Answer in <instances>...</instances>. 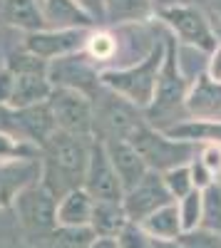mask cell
<instances>
[{
    "mask_svg": "<svg viewBox=\"0 0 221 248\" xmlns=\"http://www.w3.org/2000/svg\"><path fill=\"white\" fill-rule=\"evenodd\" d=\"M162 17L167 25H172V30L184 43H189L194 47H202V50H216V37L199 10H194L189 5H174V8L162 10Z\"/></svg>",
    "mask_w": 221,
    "mask_h": 248,
    "instance_id": "cell-10",
    "label": "cell"
},
{
    "mask_svg": "<svg viewBox=\"0 0 221 248\" xmlns=\"http://www.w3.org/2000/svg\"><path fill=\"white\" fill-rule=\"evenodd\" d=\"M90 43L87 28H72V30H40V32H28L25 37V50L43 57V60H57L67 57L77 50H82Z\"/></svg>",
    "mask_w": 221,
    "mask_h": 248,
    "instance_id": "cell-9",
    "label": "cell"
},
{
    "mask_svg": "<svg viewBox=\"0 0 221 248\" xmlns=\"http://www.w3.org/2000/svg\"><path fill=\"white\" fill-rule=\"evenodd\" d=\"M97 119L110 132V139H125V141H129L132 134L144 124V119L134 112V105L119 97H110L107 102H102Z\"/></svg>",
    "mask_w": 221,
    "mask_h": 248,
    "instance_id": "cell-13",
    "label": "cell"
},
{
    "mask_svg": "<svg viewBox=\"0 0 221 248\" xmlns=\"http://www.w3.org/2000/svg\"><path fill=\"white\" fill-rule=\"evenodd\" d=\"M92 141L85 137H75L67 132H55L43 144V174L40 184L60 201L70 191H77L85 186V174L90 164Z\"/></svg>",
    "mask_w": 221,
    "mask_h": 248,
    "instance_id": "cell-1",
    "label": "cell"
},
{
    "mask_svg": "<svg viewBox=\"0 0 221 248\" xmlns=\"http://www.w3.org/2000/svg\"><path fill=\"white\" fill-rule=\"evenodd\" d=\"M90 55L97 57V60H107L117 52V43H114V37L105 35V32H97V35H90Z\"/></svg>",
    "mask_w": 221,
    "mask_h": 248,
    "instance_id": "cell-33",
    "label": "cell"
},
{
    "mask_svg": "<svg viewBox=\"0 0 221 248\" xmlns=\"http://www.w3.org/2000/svg\"><path fill=\"white\" fill-rule=\"evenodd\" d=\"M43 174V167L37 161H15V164H0V209L13 206L15 196L35 184Z\"/></svg>",
    "mask_w": 221,
    "mask_h": 248,
    "instance_id": "cell-14",
    "label": "cell"
},
{
    "mask_svg": "<svg viewBox=\"0 0 221 248\" xmlns=\"http://www.w3.org/2000/svg\"><path fill=\"white\" fill-rule=\"evenodd\" d=\"M95 231L90 229H67V226H57V229L43 238H37V248H90L95 241Z\"/></svg>",
    "mask_w": 221,
    "mask_h": 248,
    "instance_id": "cell-23",
    "label": "cell"
},
{
    "mask_svg": "<svg viewBox=\"0 0 221 248\" xmlns=\"http://www.w3.org/2000/svg\"><path fill=\"white\" fill-rule=\"evenodd\" d=\"M43 15L52 30H72V28H90V13L77 0H43Z\"/></svg>",
    "mask_w": 221,
    "mask_h": 248,
    "instance_id": "cell-16",
    "label": "cell"
},
{
    "mask_svg": "<svg viewBox=\"0 0 221 248\" xmlns=\"http://www.w3.org/2000/svg\"><path fill=\"white\" fill-rule=\"evenodd\" d=\"M3 17L10 25L28 30V32H40L50 30L43 10L37 8L35 0H3Z\"/></svg>",
    "mask_w": 221,
    "mask_h": 248,
    "instance_id": "cell-21",
    "label": "cell"
},
{
    "mask_svg": "<svg viewBox=\"0 0 221 248\" xmlns=\"http://www.w3.org/2000/svg\"><path fill=\"white\" fill-rule=\"evenodd\" d=\"M191 179H194V186H196L199 191L209 189V186H211V171L206 169V164H204L202 159H196V161L191 164Z\"/></svg>",
    "mask_w": 221,
    "mask_h": 248,
    "instance_id": "cell-35",
    "label": "cell"
},
{
    "mask_svg": "<svg viewBox=\"0 0 221 248\" xmlns=\"http://www.w3.org/2000/svg\"><path fill=\"white\" fill-rule=\"evenodd\" d=\"M167 137L179 141H214L221 144V122L216 119H189V122H176L174 127L164 129Z\"/></svg>",
    "mask_w": 221,
    "mask_h": 248,
    "instance_id": "cell-22",
    "label": "cell"
},
{
    "mask_svg": "<svg viewBox=\"0 0 221 248\" xmlns=\"http://www.w3.org/2000/svg\"><path fill=\"white\" fill-rule=\"evenodd\" d=\"M95 199L85 191L77 189L70 191L57 201V226H67V229H87L92 221Z\"/></svg>",
    "mask_w": 221,
    "mask_h": 248,
    "instance_id": "cell-17",
    "label": "cell"
},
{
    "mask_svg": "<svg viewBox=\"0 0 221 248\" xmlns=\"http://www.w3.org/2000/svg\"><path fill=\"white\" fill-rule=\"evenodd\" d=\"M202 161L206 164V169L214 174V171H221V147H209L206 152H204V156H202Z\"/></svg>",
    "mask_w": 221,
    "mask_h": 248,
    "instance_id": "cell-36",
    "label": "cell"
},
{
    "mask_svg": "<svg viewBox=\"0 0 221 248\" xmlns=\"http://www.w3.org/2000/svg\"><path fill=\"white\" fill-rule=\"evenodd\" d=\"M90 248H119V246H117V238H95Z\"/></svg>",
    "mask_w": 221,
    "mask_h": 248,
    "instance_id": "cell-38",
    "label": "cell"
},
{
    "mask_svg": "<svg viewBox=\"0 0 221 248\" xmlns=\"http://www.w3.org/2000/svg\"><path fill=\"white\" fill-rule=\"evenodd\" d=\"M152 248H182V243L169 241V238H157V241H152Z\"/></svg>",
    "mask_w": 221,
    "mask_h": 248,
    "instance_id": "cell-39",
    "label": "cell"
},
{
    "mask_svg": "<svg viewBox=\"0 0 221 248\" xmlns=\"http://www.w3.org/2000/svg\"><path fill=\"white\" fill-rule=\"evenodd\" d=\"M43 156V149L32 141L17 139L8 132H0V164H15V161H37Z\"/></svg>",
    "mask_w": 221,
    "mask_h": 248,
    "instance_id": "cell-24",
    "label": "cell"
},
{
    "mask_svg": "<svg viewBox=\"0 0 221 248\" xmlns=\"http://www.w3.org/2000/svg\"><path fill=\"white\" fill-rule=\"evenodd\" d=\"M13 209L17 214L20 226L30 236L43 238L57 229V199L40 181L30 184L15 196Z\"/></svg>",
    "mask_w": 221,
    "mask_h": 248,
    "instance_id": "cell-4",
    "label": "cell"
},
{
    "mask_svg": "<svg viewBox=\"0 0 221 248\" xmlns=\"http://www.w3.org/2000/svg\"><path fill=\"white\" fill-rule=\"evenodd\" d=\"M117 246L119 248H152V238L147 236L144 229H139L137 223H127L125 231L117 236Z\"/></svg>",
    "mask_w": 221,
    "mask_h": 248,
    "instance_id": "cell-31",
    "label": "cell"
},
{
    "mask_svg": "<svg viewBox=\"0 0 221 248\" xmlns=\"http://www.w3.org/2000/svg\"><path fill=\"white\" fill-rule=\"evenodd\" d=\"M164 184L172 196L176 199H184L194 191V179H191V169L189 167H176L172 171L164 174Z\"/></svg>",
    "mask_w": 221,
    "mask_h": 248,
    "instance_id": "cell-30",
    "label": "cell"
},
{
    "mask_svg": "<svg viewBox=\"0 0 221 248\" xmlns=\"http://www.w3.org/2000/svg\"><path fill=\"white\" fill-rule=\"evenodd\" d=\"M172 194L164 184V176H159L157 171H149L142 181H139L134 189H129L122 199V206L127 211V218L132 223H139V221H147L154 211L164 209V206L172 203Z\"/></svg>",
    "mask_w": 221,
    "mask_h": 248,
    "instance_id": "cell-8",
    "label": "cell"
},
{
    "mask_svg": "<svg viewBox=\"0 0 221 248\" xmlns=\"http://www.w3.org/2000/svg\"><path fill=\"white\" fill-rule=\"evenodd\" d=\"M179 243H182V248H221V236L202 229L179 236Z\"/></svg>",
    "mask_w": 221,
    "mask_h": 248,
    "instance_id": "cell-32",
    "label": "cell"
},
{
    "mask_svg": "<svg viewBox=\"0 0 221 248\" xmlns=\"http://www.w3.org/2000/svg\"><path fill=\"white\" fill-rule=\"evenodd\" d=\"M164 55L162 50H152L144 62L132 65L127 70H110L102 72L99 82L105 87H110L114 94L125 97L129 105L134 107H149L154 102V92H157V82H159V70H162Z\"/></svg>",
    "mask_w": 221,
    "mask_h": 248,
    "instance_id": "cell-2",
    "label": "cell"
},
{
    "mask_svg": "<svg viewBox=\"0 0 221 248\" xmlns=\"http://www.w3.org/2000/svg\"><path fill=\"white\" fill-rule=\"evenodd\" d=\"M82 189L95 199V201H122L125 189L119 184V176L112 167V159L107 154L105 141H92L90 152V164L85 174V186Z\"/></svg>",
    "mask_w": 221,
    "mask_h": 248,
    "instance_id": "cell-7",
    "label": "cell"
},
{
    "mask_svg": "<svg viewBox=\"0 0 221 248\" xmlns=\"http://www.w3.org/2000/svg\"><path fill=\"white\" fill-rule=\"evenodd\" d=\"M52 90L55 87L47 79V75H17L10 107L13 109H25V107H32V105H43V102L50 99Z\"/></svg>",
    "mask_w": 221,
    "mask_h": 248,
    "instance_id": "cell-19",
    "label": "cell"
},
{
    "mask_svg": "<svg viewBox=\"0 0 221 248\" xmlns=\"http://www.w3.org/2000/svg\"><path fill=\"white\" fill-rule=\"evenodd\" d=\"M202 211H204V194L194 189L189 196L182 199V206H179V218H182V231L189 233L196 229V223L202 221Z\"/></svg>",
    "mask_w": 221,
    "mask_h": 248,
    "instance_id": "cell-29",
    "label": "cell"
},
{
    "mask_svg": "<svg viewBox=\"0 0 221 248\" xmlns=\"http://www.w3.org/2000/svg\"><path fill=\"white\" fill-rule=\"evenodd\" d=\"M17 112V127H20V137L25 141H32L43 149V144L57 132L55 124V114L50 109V102L43 105H32L25 109H15Z\"/></svg>",
    "mask_w": 221,
    "mask_h": 248,
    "instance_id": "cell-15",
    "label": "cell"
},
{
    "mask_svg": "<svg viewBox=\"0 0 221 248\" xmlns=\"http://www.w3.org/2000/svg\"><path fill=\"white\" fill-rule=\"evenodd\" d=\"M187 109L202 119H211L221 114V82H214L211 77H199L191 94L187 97Z\"/></svg>",
    "mask_w": 221,
    "mask_h": 248,
    "instance_id": "cell-20",
    "label": "cell"
},
{
    "mask_svg": "<svg viewBox=\"0 0 221 248\" xmlns=\"http://www.w3.org/2000/svg\"><path fill=\"white\" fill-rule=\"evenodd\" d=\"M47 79L52 82V87H65L82 94H90L99 82L90 62L85 57H75V55L57 57L47 70Z\"/></svg>",
    "mask_w": 221,
    "mask_h": 248,
    "instance_id": "cell-11",
    "label": "cell"
},
{
    "mask_svg": "<svg viewBox=\"0 0 221 248\" xmlns=\"http://www.w3.org/2000/svg\"><path fill=\"white\" fill-rule=\"evenodd\" d=\"M47 102H50V109L55 114V124L60 132L90 139L92 127H95V109L87 94L55 87Z\"/></svg>",
    "mask_w": 221,
    "mask_h": 248,
    "instance_id": "cell-5",
    "label": "cell"
},
{
    "mask_svg": "<svg viewBox=\"0 0 221 248\" xmlns=\"http://www.w3.org/2000/svg\"><path fill=\"white\" fill-rule=\"evenodd\" d=\"M105 147H107V154L112 159V167H114V171L119 176V184H122L125 194L129 189H134V186L149 174L147 161L142 159V154H139L129 141H125V139H110V141H105Z\"/></svg>",
    "mask_w": 221,
    "mask_h": 248,
    "instance_id": "cell-12",
    "label": "cell"
},
{
    "mask_svg": "<svg viewBox=\"0 0 221 248\" xmlns=\"http://www.w3.org/2000/svg\"><path fill=\"white\" fill-rule=\"evenodd\" d=\"M5 67H8L15 77H17V75H47V70H50L47 60L37 57V55H32V52H28V50L10 55Z\"/></svg>",
    "mask_w": 221,
    "mask_h": 248,
    "instance_id": "cell-27",
    "label": "cell"
},
{
    "mask_svg": "<svg viewBox=\"0 0 221 248\" xmlns=\"http://www.w3.org/2000/svg\"><path fill=\"white\" fill-rule=\"evenodd\" d=\"M129 144L142 154L149 171H164V174L176 169V167H184V164L194 156V152H196V147L191 141L172 139V137H167L162 132L152 129L147 122L132 134Z\"/></svg>",
    "mask_w": 221,
    "mask_h": 248,
    "instance_id": "cell-3",
    "label": "cell"
},
{
    "mask_svg": "<svg viewBox=\"0 0 221 248\" xmlns=\"http://www.w3.org/2000/svg\"><path fill=\"white\" fill-rule=\"evenodd\" d=\"M144 231L157 236V238H179L182 233V218H179V209L174 203L164 206V209L154 211L144 221Z\"/></svg>",
    "mask_w": 221,
    "mask_h": 248,
    "instance_id": "cell-25",
    "label": "cell"
},
{
    "mask_svg": "<svg viewBox=\"0 0 221 248\" xmlns=\"http://www.w3.org/2000/svg\"><path fill=\"white\" fill-rule=\"evenodd\" d=\"M105 15L112 23L125 20H142L149 15V0H102Z\"/></svg>",
    "mask_w": 221,
    "mask_h": 248,
    "instance_id": "cell-26",
    "label": "cell"
},
{
    "mask_svg": "<svg viewBox=\"0 0 221 248\" xmlns=\"http://www.w3.org/2000/svg\"><path fill=\"white\" fill-rule=\"evenodd\" d=\"M187 94V79L179 70L176 62V50H174V40H167L164 47V62L159 70V82H157V92H154V102L149 105V122H159L164 114H172L182 107Z\"/></svg>",
    "mask_w": 221,
    "mask_h": 248,
    "instance_id": "cell-6",
    "label": "cell"
},
{
    "mask_svg": "<svg viewBox=\"0 0 221 248\" xmlns=\"http://www.w3.org/2000/svg\"><path fill=\"white\" fill-rule=\"evenodd\" d=\"M202 223H204L206 231L221 236V189L219 186H209V189H204Z\"/></svg>",
    "mask_w": 221,
    "mask_h": 248,
    "instance_id": "cell-28",
    "label": "cell"
},
{
    "mask_svg": "<svg viewBox=\"0 0 221 248\" xmlns=\"http://www.w3.org/2000/svg\"><path fill=\"white\" fill-rule=\"evenodd\" d=\"M211 3H214V8H216V10L221 13V0H211Z\"/></svg>",
    "mask_w": 221,
    "mask_h": 248,
    "instance_id": "cell-40",
    "label": "cell"
},
{
    "mask_svg": "<svg viewBox=\"0 0 221 248\" xmlns=\"http://www.w3.org/2000/svg\"><path fill=\"white\" fill-rule=\"evenodd\" d=\"M129 223L122 201H95L90 229L97 238H117Z\"/></svg>",
    "mask_w": 221,
    "mask_h": 248,
    "instance_id": "cell-18",
    "label": "cell"
},
{
    "mask_svg": "<svg viewBox=\"0 0 221 248\" xmlns=\"http://www.w3.org/2000/svg\"><path fill=\"white\" fill-rule=\"evenodd\" d=\"M209 77L214 82H221V45H216V50L209 60Z\"/></svg>",
    "mask_w": 221,
    "mask_h": 248,
    "instance_id": "cell-37",
    "label": "cell"
},
{
    "mask_svg": "<svg viewBox=\"0 0 221 248\" xmlns=\"http://www.w3.org/2000/svg\"><path fill=\"white\" fill-rule=\"evenodd\" d=\"M13 90H15V75L8 67H3L0 70V105L3 107H10Z\"/></svg>",
    "mask_w": 221,
    "mask_h": 248,
    "instance_id": "cell-34",
    "label": "cell"
}]
</instances>
